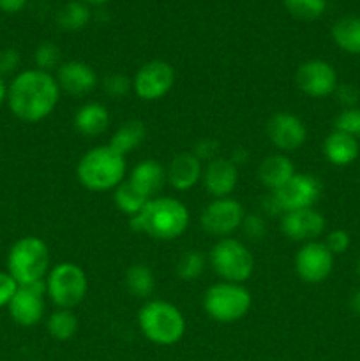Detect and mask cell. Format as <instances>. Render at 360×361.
<instances>
[{
	"label": "cell",
	"instance_id": "6da1fadb",
	"mask_svg": "<svg viewBox=\"0 0 360 361\" xmlns=\"http://www.w3.org/2000/svg\"><path fill=\"white\" fill-rule=\"evenodd\" d=\"M60 101V87L52 73L25 69L7 85V106L18 120L37 123L55 111Z\"/></svg>",
	"mask_w": 360,
	"mask_h": 361
},
{
	"label": "cell",
	"instance_id": "7a4b0ae2",
	"mask_svg": "<svg viewBox=\"0 0 360 361\" xmlns=\"http://www.w3.org/2000/svg\"><path fill=\"white\" fill-rule=\"evenodd\" d=\"M189 221V210L182 201L168 196H155L136 217L131 219V228L159 242H173L186 233Z\"/></svg>",
	"mask_w": 360,
	"mask_h": 361
},
{
	"label": "cell",
	"instance_id": "3957f363",
	"mask_svg": "<svg viewBox=\"0 0 360 361\" xmlns=\"http://www.w3.org/2000/svg\"><path fill=\"white\" fill-rule=\"evenodd\" d=\"M126 157L113 150L109 145H101L85 152L76 166L78 182L94 192L116 189L126 178Z\"/></svg>",
	"mask_w": 360,
	"mask_h": 361
},
{
	"label": "cell",
	"instance_id": "277c9868",
	"mask_svg": "<svg viewBox=\"0 0 360 361\" xmlns=\"http://www.w3.org/2000/svg\"><path fill=\"white\" fill-rule=\"evenodd\" d=\"M138 324L147 341L155 345H175L186 334V317L164 300H150L138 312Z\"/></svg>",
	"mask_w": 360,
	"mask_h": 361
},
{
	"label": "cell",
	"instance_id": "5b68a950",
	"mask_svg": "<svg viewBox=\"0 0 360 361\" xmlns=\"http://www.w3.org/2000/svg\"><path fill=\"white\" fill-rule=\"evenodd\" d=\"M7 271L18 286L42 282L49 271V249L39 236H23L7 252Z\"/></svg>",
	"mask_w": 360,
	"mask_h": 361
},
{
	"label": "cell",
	"instance_id": "8992f818",
	"mask_svg": "<svg viewBox=\"0 0 360 361\" xmlns=\"http://www.w3.org/2000/svg\"><path fill=\"white\" fill-rule=\"evenodd\" d=\"M253 305V296L244 284L217 282L203 295V309L214 321L222 324L236 323L247 316Z\"/></svg>",
	"mask_w": 360,
	"mask_h": 361
},
{
	"label": "cell",
	"instance_id": "52a82bcc",
	"mask_svg": "<svg viewBox=\"0 0 360 361\" xmlns=\"http://www.w3.org/2000/svg\"><path fill=\"white\" fill-rule=\"evenodd\" d=\"M44 284L46 296L56 309L73 310L83 302L88 291V279L83 268L69 261L49 268Z\"/></svg>",
	"mask_w": 360,
	"mask_h": 361
},
{
	"label": "cell",
	"instance_id": "ba28073f",
	"mask_svg": "<svg viewBox=\"0 0 360 361\" xmlns=\"http://www.w3.org/2000/svg\"><path fill=\"white\" fill-rule=\"evenodd\" d=\"M208 261L212 270L224 282L244 284L254 271V257L251 250L240 240L232 236L219 238L214 243Z\"/></svg>",
	"mask_w": 360,
	"mask_h": 361
},
{
	"label": "cell",
	"instance_id": "9c48e42d",
	"mask_svg": "<svg viewBox=\"0 0 360 361\" xmlns=\"http://www.w3.org/2000/svg\"><path fill=\"white\" fill-rule=\"evenodd\" d=\"M323 185L320 178L309 173H295L281 189L270 194L277 207L279 214L293 210H304V208H314L320 201Z\"/></svg>",
	"mask_w": 360,
	"mask_h": 361
},
{
	"label": "cell",
	"instance_id": "30bf717a",
	"mask_svg": "<svg viewBox=\"0 0 360 361\" xmlns=\"http://www.w3.org/2000/svg\"><path fill=\"white\" fill-rule=\"evenodd\" d=\"M175 85V69L166 60H150L136 71L133 78V92L147 102L161 101Z\"/></svg>",
	"mask_w": 360,
	"mask_h": 361
},
{
	"label": "cell",
	"instance_id": "8fae6325",
	"mask_svg": "<svg viewBox=\"0 0 360 361\" xmlns=\"http://www.w3.org/2000/svg\"><path fill=\"white\" fill-rule=\"evenodd\" d=\"M244 219H246V208L240 201L233 197H217L203 208L200 222L208 235L226 238L242 228Z\"/></svg>",
	"mask_w": 360,
	"mask_h": 361
},
{
	"label": "cell",
	"instance_id": "7c38bea8",
	"mask_svg": "<svg viewBox=\"0 0 360 361\" xmlns=\"http://www.w3.org/2000/svg\"><path fill=\"white\" fill-rule=\"evenodd\" d=\"M334 254L323 242L302 243L295 256V271L306 284H321L334 270Z\"/></svg>",
	"mask_w": 360,
	"mask_h": 361
},
{
	"label": "cell",
	"instance_id": "4fadbf2b",
	"mask_svg": "<svg viewBox=\"0 0 360 361\" xmlns=\"http://www.w3.org/2000/svg\"><path fill=\"white\" fill-rule=\"evenodd\" d=\"M296 87L302 94L313 99H325L337 88V73L334 66L325 60L313 59L304 62L295 74Z\"/></svg>",
	"mask_w": 360,
	"mask_h": 361
},
{
	"label": "cell",
	"instance_id": "5bb4252c",
	"mask_svg": "<svg viewBox=\"0 0 360 361\" xmlns=\"http://www.w3.org/2000/svg\"><path fill=\"white\" fill-rule=\"evenodd\" d=\"M46 284L44 281L32 286H20L16 295L13 296L11 303L7 305L9 316L18 326L32 328L41 323L44 317L46 303Z\"/></svg>",
	"mask_w": 360,
	"mask_h": 361
},
{
	"label": "cell",
	"instance_id": "9a60e30c",
	"mask_svg": "<svg viewBox=\"0 0 360 361\" xmlns=\"http://www.w3.org/2000/svg\"><path fill=\"white\" fill-rule=\"evenodd\" d=\"M267 136L270 143L281 152H293L307 140V127L296 115L289 111H277L268 118Z\"/></svg>",
	"mask_w": 360,
	"mask_h": 361
},
{
	"label": "cell",
	"instance_id": "2e32d148",
	"mask_svg": "<svg viewBox=\"0 0 360 361\" xmlns=\"http://www.w3.org/2000/svg\"><path fill=\"white\" fill-rule=\"evenodd\" d=\"M325 217L314 208L293 210L282 214L281 231L292 242L307 243L314 242L325 231Z\"/></svg>",
	"mask_w": 360,
	"mask_h": 361
},
{
	"label": "cell",
	"instance_id": "e0dca14e",
	"mask_svg": "<svg viewBox=\"0 0 360 361\" xmlns=\"http://www.w3.org/2000/svg\"><path fill=\"white\" fill-rule=\"evenodd\" d=\"M55 78L60 92H66L71 97H85L92 94L99 85L94 67L81 60H69V62L60 63Z\"/></svg>",
	"mask_w": 360,
	"mask_h": 361
},
{
	"label": "cell",
	"instance_id": "ac0fdd59",
	"mask_svg": "<svg viewBox=\"0 0 360 361\" xmlns=\"http://www.w3.org/2000/svg\"><path fill=\"white\" fill-rule=\"evenodd\" d=\"M201 183L214 200L229 197L239 183V164L226 157L212 159L203 166Z\"/></svg>",
	"mask_w": 360,
	"mask_h": 361
},
{
	"label": "cell",
	"instance_id": "d6986e66",
	"mask_svg": "<svg viewBox=\"0 0 360 361\" xmlns=\"http://www.w3.org/2000/svg\"><path fill=\"white\" fill-rule=\"evenodd\" d=\"M203 162L193 152H182L172 159L166 168V180L175 190L186 192L201 182Z\"/></svg>",
	"mask_w": 360,
	"mask_h": 361
},
{
	"label": "cell",
	"instance_id": "ffe728a7",
	"mask_svg": "<svg viewBox=\"0 0 360 361\" xmlns=\"http://www.w3.org/2000/svg\"><path fill=\"white\" fill-rule=\"evenodd\" d=\"M127 180L150 200L157 196L164 183L168 182L166 180V168L155 159H145V161L138 162L131 169V175Z\"/></svg>",
	"mask_w": 360,
	"mask_h": 361
},
{
	"label": "cell",
	"instance_id": "44dd1931",
	"mask_svg": "<svg viewBox=\"0 0 360 361\" xmlns=\"http://www.w3.org/2000/svg\"><path fill=\"white\" fill-rule=\"evenodd\" d=\"M109 122H112V116H109L108 108L95 101L80 106L73 120L76 133L85 137L101 136L109 127Z\"/></svg>",
	"mask_w": 360,
	"mask_h": 361
},
{
	"label": "cell",
	"instance_id": "7402d4cb",
	"mask_svg": "<svg viewBox=\"0 0 360 361\" xmlns=\"http://www.w3.org/2000/svg\"><path fill=\"white\" fill-rule=\"evenodd\" d=\"M295 173V164L288 155L272 154L261 161L260 168H258V178H260L261 185L274 192V190L281 189Z\"/></svg>",
	"mask_w": 360,
	"mask_h": 361
},
{
	"label": "cell",
	"instance_id": "603a6c76",
	"mask_svg": "<svg viewBox=\"0 0 360 361\" xmlns=\"http://www.w3.org/2000/svg\"><path fill=\"white\" fill-rule=\"evenodd\" d=\"M323 154L330 164L339 166H349L352 162L356 161L360 154L359 140L349 134L339 133V130H332L323 143Z\"/></svg>",
	"mask_w": 360,
	"mask_h": 361
},
{
	"label": "cell",
	"instance_id": "cb8c5ba5",
	"mask_svg": "<svg viewBox=\"0 0 360 361\" xmlns=\"http://www.w3.org/2000/svg\"><path fill=\"white\" fill-rule=\"evenodd\" d=\"M332 41L349 55H360V16H342L332 25Z\"/></svg>",
	"mask_w": 360,
	"mask_h": 361
},
{
	"label": "cell",
	"instance_id": "d4e9b609",
	"mask_svg": "<svg viewBox=\"0 0 360 361\" xmlns=\"http://www.w3.org/2000/svg\"><path fill=\"white\" fill-rule=\"evenodd\" d=\"M147 137V129H145V123L141 120L131 118L126 120L124 123H120L119 129L113 133L112 141H109V147L113 150H116L119 154H122L126 157L129 152L136 150L138 147H141V143Z\"/></svg>",
	"mask_w": 360,
	"mask_h": 361
},
{
	"label": "cell",
	"instance_id": "484cf974",
	"mask_svg": "<svg viewBox=\"0 0 360 361\" xmlns=\"http://www.w3.org/2000/svg\"><path fill=\"white\" fill-rule=\"evenodd\" d=\"M113 201H115V207L119 208L120 214L133 219L143 210L145 204L150 201V197H147L141 190H138L129 180H124V182L115 189Z\"/></svg>",
	"mask_w": 360,
	"mask_h": 361
},
{
	"label": "cell",
	"instance_id": "4316f807",
	"mask_svg": "<svg viewBox=\"0 0 360 361\" xmlns=\"http://www.w3.org/2000/svg\"><path fill=\"white\" fill-rule=\"evenodd\" d=\"M78 328H80V321L76 314L69 309H56L46 321V330L49 337L59 342L71 341L78 334Z\"/></svg>",
	"mask_w": 360,
	"mask_h": 361
},
{
	"label": "cell",
	"instance_id": "83f0119b",
	"mask_svg": "<svg viewBox=\"0 0 360 361\" xmlns=\"http://www.w3.org/2000/svg\"><path fill=\"white\" fill-rule=\"evenodd\" d=\"M126 288L134 298H148L155 289V277L147 264H131L126 271Z\"/></svg>",
	"mask_w": 360,
	"mask_h": 361
},
{
	"label": "cell",
	"instance_id": "f1b7e54d",
	"mask_svg": "<svg viewBox=\"0 0 360 361\" xmlns=\"http://www.w3.org/2000/svg\"><path fill=\"white\" fill-rule=\"evenodd\" d=\"M90 16L92 13L88 4H85L83 0H73V2H67L59 11V14H56V23L64 30L76 32L87 27L88 21H90Z\"/></svg>",
	"mask_w": 360,
	"mask_h": 361
},
{
	"label": "cell",
	"instance_id": "f546056e",
	"mask_svg": "<svg viewBox=\"0 0 360 361\" xmlns=\"http://www.w3.org/2000/svg\"><path fill=\"white\" fill-rule=\"evenodd\" d=\"M282 2L293 18L302 21L318 20L327 11V0H282Z\"/></svg>",
	"mask_w": 360,
	"mask_h": 361
},
{
	"label": "cell",
	"instance_id": "4dcf8cb0",
	"mask_svg": "<svg viewBox=\"0 0 360 361\" xmlns=\"http://www.w3.org/2000/svg\"><path fill=\"white\" fill-rule=\"evenodd\" d=\"M205 270V256L200 250H187L176 263V277L182 281L191 282L196 281Z\"/></svg>",
	"mask_w": 360,
	"mask_h": 361
},
{
	"label": "cell",
	"instance_id": "1f68e13d",
	"mask_svg": "<svg viewBox=\"0 0 360 361\" xmlns=\"http://www.w3.org/2000/svg\"><path fill=\"white\" fill-rule=\"evenodd\" d=\"M60 56H62V53H60L59 46L49 41L41 42L34 51L35 69L44 71V73H52L53 69H59Z\"/></svg>",
	"mask_w": 360,
	"mask_h": 361
},
{
	"label": "cell",
	"instance_id": "d6a6232c",
	"mask_svg": "<svg viewBox=\"0 0 360 361\" xmlns=\"http://www.w3.org/2000/svg\"><path fill=\"white\" fill-rule=\"evenodd\" d=\"M334 130L349 134L353 137L360 136V108H344L334 120Z\"/></svg>",
	"mask_w": 360,
	"mask_h": 361
},
{
	"label": "cell",
	"instance_id": "836d02e7",
	"mask_svg": "<svg viewBox=\"0 0 360 361\" xmlns=\"http://www.w3.org/2000/svg\"><path fill=\"white\" fill-rule=\"evenodd\" d=\"M101 87L109 99H122L124 95L133 90V80H129L124 74H109L102 80Z\"/></svg>",
	"mask_w": 360,
	"mask_h": 361
},
{
	"label": "cell",
	"instance_id": "e575fe53",
	"mask_svg": "<svg viewBox=\"0 0 360 361\" xmlns=\"http://www.w3.org/2000/svg\"><path fill=\"white\" fill-rule=\"evenodd\" d=\"M323 243L334 256H339V254H344L349 249L352 238H349V235L344 229H334V231L328 233L327 240Z\"/></svg>",
	"mask_w": 360,
	"mask_h": 361
},
{
	"label": "cell",
	"instance_id": "d590c367",
	"mask_svg": "<svg viewBox=\"0 0 360 361\" xmlns=\"http://www.w3.org/2000/svg\"><path fill=\"white\" fill-rule=\"evenodd\" d=\"M242 229L246 233V236H249V240H261L267 233V226H265V221L260 217V215H246L242 222Z\"/></svg>",
	"mask_w": 360,
	"mask_h": 361
},
{
	"label": "cell",
	"instance_id": "8d00e7d4",
	"mask_svg": "<svg viewBox=\"0 0 360 361\" xmlns=\"http://www.w3.org/2000/svg\"><path fill=\"white\" fill-rule=\"evenodd\" d=\"M18 282L9 275V271H0V309L7 307L18 291Z\"/></svg>",
	"mask_w": 360,
	"mask_h": 361
},
{
	"label": "cell",
	"instance_id": "74e56055",
	"mask_svg": "<svg viewBox=\"0 0 360 361\" xmlns=\"http://www.w3.org/2000/svg\"><path fill=\"white\" fill-rule=\"evenodd\" d=\"M335 97H337L339 104L342 106V108H356V102H359V97H360V92L356 90L353 85H337V88H335Z\"/></svg>",
	"mask_w": 360,
	"mask_h": 361
},
{
	"label": "cell",
	"instance_id": "f35d334b",
	"mask_svg": "<svg viewBox=\"0 0 360 361\" xmlns=\"http://www.w3.org/2000/svg\"><path fill=\"white\" fill-rule=\"evenodd\" d=\"M20 53L13 48H7L0 51V76H6V74L14 73L20 66Z\"/></svg>",
	"mask_w": 360,
	"mask_h": 361
},
{
	"label": "cell",
	"instance_id": "ab89813d",
	"mask_svg": "<svg viewBox=\"0 0 360 361\" xmlns=\"http://www.w3.org/2000/svg\"><path fill=\"white\" fill-rule=\"evenodd\" d=\"M217 147H219V145L215 143L214 140H203V141H200V143H198L196 150H194L193 154L196 155L200 161L203 157H208L212 161V159H215V152H217Z\"/></svg>",
	"mask_w": 360,
	"mask_h": 361
},
{
	"label": "cell",
	"instance_id": "60d3db41",
	"mask_svg": "<svg viewBox=\"0 0 360 361\" xmlns=\"http://www.w3.org/2000/svg\"><path fill=\"white\" fill-rule=\"evenodd\" d=\"M27 0H0V11L6 14H16L25 9Z\"/></svg>",
	"mask_w": 360,
	"mask_h": 361
},
{
	"label": "cell",
	"instance_id": "b9f144b4",
	"mask_svg": "<svg viewBox=\"0 0 360 361\" xmlns=\"http://www.w3.org/2000/svg\"><path fill=\"white\" fill-rule=\"evenodd\" d=\"M349 307H352L353 314L360 316V289H356L352 295V298H349Z\"/></svg>",
	"mask_w": 360,
	"mask_h": 361
},
{
	"label": "cell",
	"instance_id": "7bdbcfd3",
	"mask_svg": "<svg viewBox=\"0 0 360 361\" xmlns=\"http://www.w3.org/2000/svg\"><path fill=\"white\" fill-rule=\"evenodd\" d=\"M7 102V83L2 76H0V106Z\"/></svg>",
	"mask_w": 360,
	"mask_h": 361
},
{
	"label": "cell",
	"instance_id": "ee69618b",
	"mask_svg": "<svg viewBox=\"0 0 360 361\" xmlns=\"http://www.w3.org/2000/svg\"><path fill=\"white\" fill-rule=\"evenodd\" d=\"M85 4H92V6H101V4L109 2V0H83Z\"/></svg>",
	"mask_w": 360,
	"mask_h": 361
},
{
	"label": "cell",
	"instance_id": "f6af8a7d",
	"mask_svg": "<svg viewBox=\"0 0 360 361\" xmlns=\"http://www.w3.org/2000/svg\"><path fill=\"white\" fill-rule=\"evenodd\" d=\"M356 274H359L360 277V257H359V263H356Z\"/></svg>",
	"mask_w": 360,
	"mask_h": 361
}]
</instances>
